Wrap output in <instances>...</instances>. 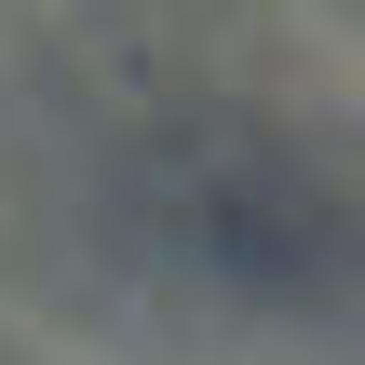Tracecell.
<instances>
[{"instance_id":"6da1fadb","label":"cell","mask_w":365,"mask_h":365,"mask_svg":"<svg viewBox=\"0 0 365 365\" xmlns=\"http://www.w3.org/2000/svg\"><path fill=\"white\" fill-rule=\"evenodd\" d=\"M108 217L176 271L203 312L284 325V339H365V149L325 122L190 95L122 122Z\"/></svg>"}]
</instances>
